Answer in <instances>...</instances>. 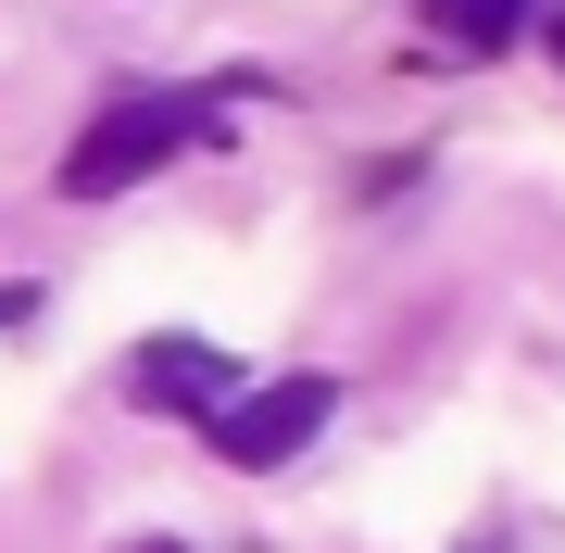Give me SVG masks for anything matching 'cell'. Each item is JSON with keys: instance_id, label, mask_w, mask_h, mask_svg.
<instances>
[{"instance_id": "cell-1", "label": "cell", "mask_w": 565, "mask_h": 553, "mask_svg": "<svg viewBox=\"0 0 565 553\" xmlns=\"http://www.w3.org/2000/svg\"><path fill=\"white\" fill-rule=\"evenodd\" d=\"M214 139V102H114L102 126H88L76 151H63V202H114V189H139L151 164H177V151Z\"/></svg>"}, {"instance_id": "cell-2", "label": "cell", "mask_w": 565, "mask_h": 553, "mask_svg": "<svg viewBox=\"0 0 565 553\" xmlns=\"http://www.w3.org/2000/svg\"><path fill=\"white\" fill-rule=\"evenodd\" d=\"M327 415H340V390L327 377H277V390H239V403H214V453L226 466H289Z\"/></svg>"}, {"instance_id": "cell-3", "label": "cell", "mask_w": 565, "mask_h": 553, "mask_svg": "<svg viewBox=\"0 0 565 553\" xmlns=\"http://www.w3.org/2000/svg\"><path fill=\"white\" fill-rule=\"evenodd\" d=\"M126 390H139L151 415H214V403H226V352H202V340H151L139 365H126Z\"/></svg>"}, {"instance_id": "cell-4", "label": "cell", "mask_w": 565, "mask_h": 553, "mask_svg": "<svg viewBox=\"0 0 565 553\" xmlns=\"http://www.w3.org/2000/svg\"><path fill=\"white\" fill-rule=\"evenodd\" d=\"M415 13H427V25H440V39H465V51H503V39H515V25H527V13H541V0H415Z\"/></svg>"}, {"instance_id": "cell-5", "label": "cell", "mask_w": 565, "mask_h": 553, "mask_svg": "<svg viewBox=\"0 0 565 553\" xmlns=\"http://www.w3.org/2000/svg\"><path fill=\"white\" fill-rule=\"evenodd\" d=\"M0 328H25V289H0Z\"/></svg>"}, {"instance_id": "cell-6", "label": "cell", "mask_w": 565, "mask_h": 553, "mask_svg": "<svg viewBox=\"0 0 565 553\" xmlns=\"http://www.w3.org/2000/svg\"><path fill=\"white\" fill-rule=\"evenodd\" d=\"M553 63H565V13H553Z\"/></svg>"}, {"instance_id": "cell-7", "label": "cell", "mask_w": 565, "mask_h": 553, "mask_svg": "<svg viewBox=\"0 0 565 553\" xmlns=\"http://www.w3.org/2000/svg\"><path fill=\"white\" fill-rule=\"evenodd\" d=\"M139 553H177V541H139Z\"/></svg>"}]
</instances>
